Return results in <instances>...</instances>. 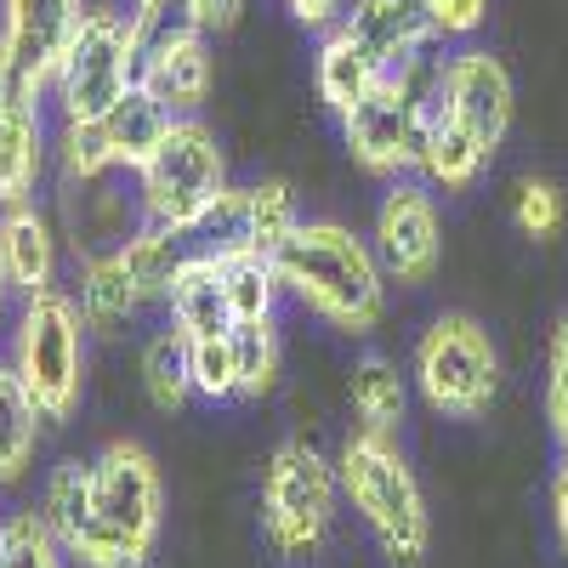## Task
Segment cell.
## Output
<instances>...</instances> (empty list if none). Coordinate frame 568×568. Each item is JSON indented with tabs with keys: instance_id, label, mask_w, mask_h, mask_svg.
<instances>
[{
	"instance_id": "cell-10",
	"label": "cell",
	"mask_w": 568,
	"mask_h": 568,
	"mask_svg": "<svg viewBox=\"0 0 568 568\" xmlns=\"http://www.w3.org/2000/svg\"><path fill=\"white\" fill-rule=\"evenodd\" d=\"M85 12V0H0V103L52 98Z\"/></svg>"
},
{
	"instance_id": "cell-7",
	"label": "cell",
	"mask_w": 568,
	"mask_h": 568,
	"mask_svg": "<svg viewBox=\"0 0 568 568\" xmlns=\"http://www.w3.org/2000/svg\"><path fill=\"white\" fill-rule=\"evenodd\" d=\"M409 382L444 420H478L500 398V347L471 313H438L415 336Z\"/></svg>"
},
{
	"instance_id": "cell-37",
	"label": "cell",
	"mask_w": 568,
	"mask_h": 568,
	"mask_svg": "<svg viewBox=\"0 0 568 568\" xmlns=\"http://www.w3.org/2000/svg\"><path fill=\"white\" fill-rule=\"evenodd\" d=\"M187 7H194V18L205 23V34H227V29H240L251 0H187Z\"/></svg>"
},
{
	"instance_id": "cell-11",
	"label": "cell",
	"mask_w": 568,
	"mask_h": 568,
	"mask_svg": "<svg viewBox=\"0 0 568 568\" xmlns=\"http://www.w3.org/2000/svg\"><path fill=\"white\" fill-rule=\"evenodd\" d=\"M369 245L382 256L387 278L398 291H420L433 284L438 262H444V216H438V194L420 176H398L387 182L382 205L369 222Z\"/></svg>"
},
{
	"instance_id": "cell-6",
	"label": "cell",
	"mask_w": 568,
	"mask_h": 568,
	"mask_svg": "<svg viewBox=\"0 0 568 568\" xmlns=\"http://www.w3.org/2000/svg\"><path fill=\"white\" fill-rule=\"evenodd\" d=\"M342 478L336 460L313 449L307 438H284L262 478V540L278 562H313L336 529Z\"/></svg>"
},
{
	"instance_id": "cell-33",
	"label": "cell",
	"mask_w": 568,
	"mask_h": 568,
	"mask_svg": "<svg viewBox=\"0 0 568 568\" xmlns=\"http://www.w3.org/2000/svg\"><path fill=\"white\" fill-rule=\"evenodd\" d=\"M511 222H517V233H524V240H557L562 222H568V205H562V194H557V182H540V176L517 182Z\"/></svg>"
},
{
	"instance_id": "cell-28",
	"label": "cell",
	"mask_w": 568,
	"mask_h": 568,
	"mask_svg": "<svg viewBox=\"0 0 568 568\" xmlns=\"http://www.w3.org/2000/svg\"><path fill=\"white\" fill-rule=\"evenodd\" d=\"M245 205H251V251L256 256H278V245L302 227L296 187L284 176H262V182L245 187Z\"/></svg>"
},
{
	"instance_id": "cell-13",
	"label": "cell",
	"mask_w": 568,
	"mask_h": 568,
	"mask_svg": "<svg viewBox=\"0 0 568 568\" xmlns=\"http://www.w3.org/2000/svg\"><path fill=\"white\" fill-rule=\"evenodd\" d=\"M52 216L63 227V245H69L74 262L125 251V240L142 227L131 171H114L103 182H58V211Z\"/></svg>"
},
{
	"instance_id": "cell-2",
	"label": "cell",
	"mask_w": 568,
	"mask_h": 568,
	"mask_svg": "<svg viewBox=\"0 0 568 568\" xmlns=\"http://www.w3.org/2000/svg\"><path fill=\"white\" fill-rule=\"evenodd\" d=\"M284 296H296L318 324L342 336H369L387 318L393 278L375 256L369 233L336 222V216H302V227L273 256Z\"/></svg>"
},
{
	"instance_id": "cell-31",
	"label": "cell",
	"mask_w": 568,
	"mask_h": 568,
	"mask_svg": "<svg viewBox=\"0 0 568 568\" xmlns=\"http://www.w3.org/2000/svg\"><path fill=\"white\" fill-rule=\"evenodd\" d=\"M52 171L58 182H103L114 176V154H109V142L98 125H58L52 136Z\"/></svg>"
},
{
	"instance_id": "cell-1",
	"label": "cell",
	"mask_w": 568,
	"mask_h": 568,
	"mask_svg": "<svg viewBox=\"0 0 568 568\" xmlns=\"http://www.w3.org/2000/svg\"><path fill=\"white\" fill-rule=\"evenodd\" d=\"M52 535L63 540L69 562L80 568H125L154 557L165 524L160 466L136 438L103 444L98 460H58L40 484L34 506Z\"/></svg>"
},
{
	"instance_id": "cell-34",
	"label": "cell",
	"mask_w": 568,
	"mask_h": 568,
	"mask_svg": "<svg viewBox=\"0 0 568 568\" xmlns=\"http://www.w3.org/2000/svg\"><path fill=\"white\" fill-rule=\"evenodd\" d=\"M546 420H551V438L568 455V313L557 318L551 342H546Z\"/></svg>"
},
{
	"instance_id": "cell-35",
	"label": "cell",
	"mask_w": 568,
	"mask_h": 568,
	"mask_svg": "<svg viewBox=\"0 0 568 568\" xmlns=\"http://www.w3.org/2000/svg\"><path fill=\"white\" fill-rule=\"evenodd\" d=\"M426 7V18H433V34H438V45L444 40H471L484 23H489V7L495 0H420Z\"/></svg>"
},
{
	"instance_id": "cell-14",
	"label": "cell",
	"mask_w": 568,
	"mask_h": 568,
	"mask_svg": "<svg viewBox=\"0 0 568 568\" xmlns=\"http://www.w3.org/2000/svg\"><path fill=\"white\" fill-rule=\"evenodd\" d=\"M342 29L382 74H398L420 58H433V45H438L420 0H347Z\"/></svg>"
},
{
	"instance_id": "cell-36",
	"label": "cell",
	"mask_w": 568,
	"mask_h": 568,
	"mask_svg": "<svg viewBox=\"0 0 568 568\" xmlns=\"http://www.w3.org/2000/svg\"><path fill=\"white\" fill-rule=\"evenodd\" d=\"M284 12H291V18L302 23V29L324 34V29H336V23H342L347 0H284Z\"/></svg>"
},
{
	"instance_id": "cell-21",
	"label": "cell",
	"mask_w": 568,
	"mask_h": 568,
	"mask_svg": "<svg viewBox=\"0 0 568 568\" xmlns=\"http://www.w3.org/2000/svg\"><path fill=\"white\" fill-rule=\"evenodd\" d=\"M387 74L375 69L358 45L347 40V29L336 23V29H324L318 34V52H313V85H318V103L336 114V120H347L375 85H382Z\"/></svg>"
},
{
	"instance_id": "cell-19",
	"label": "cell",
	"mask_w": 568,
	"mask_h": 568,
	"mask_svg": "<svg viewBox=\"0 0 568 568\" xmlns=\"http://www.w3.org/2000/svg\"><path fill=\"white\" fill-rule=\"evenodd\" d=\"M171 324L182 329L187 342H211V336H227L233 329V313H227V291H222V262L211 251H187L176 284H171V302H165Z\"/></svg>"
},
{
	"instance_id": "cell-25",
	"label": "cell",
	"mask_w": 568,
	"mask_h": 568,
	"mask_svg": "<svg viewBox=\"0 0 568 568\" xmlns=\"http://www.w3.org/2000/svg\"><path fill=\"white\" fill-rule=\"evenodd\" d=\"M171 125H176V114H171L165 103H154L142 85L131 91L125 103L109 109V120H98V131H103V142H109V154H114L120 171H136L142 160L160 149V136H165Z\"/></svg>"
},
{
	"instance_id": "cell-22",
	"label": "cell",
	"mask_w": 568,
	"mask_h": 568,
	"mask_svg": "<svg viewBox=\"0 0 568 568\" xmlns=\"http://www.w3.org/2000/svg\"><path fill=\"white\" fill-rule=\"evenodd\" d=\"M69 296L80 302V318L91 324V336H120V329L142 313V296L131 291L120 251H114V256L74 262V291H69Z\"/></svg>"
},
{
	"instance_id": "cell-30",
	"label": "cell",
	"mask_w": 568,
	"mask_h": 568,
	"mask_svg": "<svg viewBox=\"0 0 568 568\" xmlns=\"http://www.w3.org/2000/svg\"><path fill=\"white\" fill-rule=\"evenodd\" d=\"M233 353H240V398H267L278 387V364H284L278 318L233 324Z\"/></svg>"
},
{
	"instance_id": "cell-27",
	"label": "cell",
	"mask_w": 568,
	"mask_h": 568,
	"mask_svg": "<svg viewBox=\"0 0 568 568\" xmlns=\"http://www.w3.org/2000/svg\"><path fill=\"white\" fill-rule=\"evenodd\" d=\"M222 262V291H227V313L233 324H262V318H278V302H284V284H278V267L273 256H216Z\"/></svg>"
},
{
	"instance_id": "cell-8",
	"label": "cell",
	"mask_w": 568,
	"mask_h": 568,
	"mask_svg": "<svg viewBox=\"0 0 568 568\" xmlns=\"http://www.w3.org/2000/svg\"><path fill=\"white\" fill-rule=\"evenodd\" d=\"M433 80H438V58H420V63L387 74L342 120V142H347V154L364 176H375V182L415 176L420 136H426V109H433Z\"/></svg>"
},
{
	"instance_id": "cell-20",
	"label": "cell",
	"mask_w": 568,
	"mask_h": 568,
	"mask_svg": "<svg viewBox=\"0 0 568 568\" xmlns=\"http://www.w3.org/2000/svg\"><path fill=\"white\" fill-rule=\"evenodd\" d=\"M409 393H415V382H409V369H398V358H387V353H364V358H353L347 404H353V415H358L364 433H387V438H398V433H404V420H409Z\"/></svg>"
},
{
	"instance_id": "cell-16",
	"label": "cell",
	"mask_w": 568,
	"mask_h": 568,
	"mask_svg": "<svg viewBox=\"0 0 568 568\" xmlns=\"http://www.w3.org/2000/svg\"><path fill=\"white\" fill-rule=\"evenodd\" d=\"M211 34H182L171 45H154V52L136 58V85L149 91L154 103H165L176 120H194L211 98Z\"/></svg>"
},
{
	"instance_id": "cell-29",
	"label": "cell",
	"mask_w": 568,
	"mask_h": 568,
	"mask_svg": "<svg viewBox=\"0 0 568 568\" xmlns=\"http://www.w3.org/2000/svg\"><path fill=\"white\" fill-rule=\"evenodd\" d=\"M0 568H69L63 540L34 506L0 517Z\"/></svg>"
},
{
	"instance_id": "cell-18",
	"label": "cell",
	"mask_w": 568,
	"mask_h": 568,
	"mask_svg": "<svg viewBox=\"0 0 568 568\" xmlns=\"http://www.w3.org/2000/svg\"><path fill=\"white\" fill-rule=\"evenodd\" d=\"M489 171L484 142L471 136L466 125H455L444 109H426V136H420V160L415 176L433 187V194H466L471 182Z\"/></svg>"
},
{
	"instance_id": "cell-39",
	"label": "cell",
	"mask_w": 568,
	"mask_h": 568,
	"mask_svg": "<svg viewBox=\"0 0 568 568\" xmlns=\"http://www.w3.org/2000/svg\"><path fill=\"white\" fill-rule=\"evenodd\" d=\"M12 318H18V291H12V278L0 273V342L12 336Z\"/></svg>"
},
{
	"instance_id": "cell-32",
	"label": "cell",
	"mask_w": 568,
	"mask_h": 568,
	"mask_svg": "<svg viewBox=\"0 0 568 568\" xmlns=\"http://www.w3.org/2000/svg\"><path fill=\"white\" fill-rule=\"evenodd\" d=\"M187 358H194V398L227 404L240 398V353H233V329L211 342H187Z\"/></svg>"
},
{
	"instance_id": "cell-23",
	"label": "cell",
	"mask_w": 568,
	"mask_h": 568,
	"mask_svg": "<svg viewBox=\"0 0 568 568\" xmlns=\"http://www.w3.org/2000/svg\"><path fill=\"white\" fill-rule=\"evenodd\" d=\"M40 433H45V415L29 398V387L18 382V369L0 358V489H18L34 455H40Z\"/></svg>"
},
{
	"instance_id": "cell-9",
	"label": "cell",
	"mask_w": 568,
	"mask_h": 568,
	"mask_svg": "<svg viewBox=\"0 0 568 568\" xmlns=\"http://www.w3.org/2000/svg\"><path fill=\"white\" fill-rule=\"evenodd\" d=\"M136 91V34H131V12L120 7H91L69 58L52 80V103H58V125H98L109 120L114 103H125Z\"/></svg>"
},
{
	"instance_id": "cell-24",
	"label": "cell",
	"mask_w": 568,
	"mask_h": 568,
	"mask_svg": "<svg viewBox=\"0 0 568 568\" xmlns=\"http://www.w3.org/2000/svg\"><path fill=\"white\" fill-rule=\"evenodd\" d=\"M187 251H194V245H187L182 233H165L154 222H142L125 240L120 262H125V278H131V291L142 296V307H165L171 302V284H176Z\"/></svg>"
},
{
	"instance_id": "cell-40",
	"label": "cell",
	"mask_w": 568,
	"mask_h": 568,
	"mask_svg": "<svg viewBox=\"0 0 568 568\" xmlns=\"http://www.w3.org/2000/svg\"><path fill=\"white\" fill-rule=\"evenodd\" d=\"M125 568H154V557H142V562H125Z\"/></svg>"
},
{
	"instance_id": "cell-17",
	"label": "cell",
	"mask_w": 568,
	"mask_h": 568,
	"mask_svg": "<svg viewBox=\"0 0 568 568\" xmlns=\"http://www.w3.org/2000/svg\"><path fill=\"white\" fill-rule=\"evenodd\" d=\"M45 176H52L45 103H0V211L29 205Z\"/></svg>"
},
{
	"instance_id": "cell-4",
	"label": "cell",
	"mask_w": 568,
	"mask_h": 568,
	"mask_svg": "<svg viewBox=\"0 0 568 568\" xmlns=\"http://www.w3.org/2000/svg\"><path fill=\"white\" fill-rule=\"evenodd\" d=\"M85 353H91V324L80 318V302L69 291L23 296L12 336H7V364L40 404L45 426L74 420L85 398Z\"/></svg>"
},
{
	"instance_id": "cell-26",
	"label": "cell",
	"mask_w": 568,
	"mask_h": 568,
	"mask_svg": "<svg viewBox=\"0 0 568 568\" xmlns=\"http://www.w3.org/2000/svg\"><path fill=\"white\" fill-rule=\"evenodd\" d=\"M142 393H149L154 409H182L194 398V358H187V336L176 324L154 329L149 342H142Z\"/></svg>"
},
{
	"instance_id": "cell-12",
	"label": "cell",
	"mask_w": 568,
	"mask_h": 568,
	"mask_svg": "<svg viewBox=\"0 0 568 568\" xmlns=\"http://www.w3.org/2000/svg\"><path fill=\"white\" fill-rule=\"evenodd\" d=\"M433 109H444L455 125H466L471 136L484 142V154L495 160L500 142H506V131H511V114H517L511 69H506L495 52H484V45H455V52L438 58Z\"/></svg>"
},
{
	"instance_id": "cell-38",
	"label": "cell",
	"mask_w": 568,
	"mask_h": 568,
	"mask_svg": "<svg viewBox=\"0 0 568 568\" xmlns=\"http://www.w3.org/2000/svg\"><path fill=\"white\" fill-rule=\"evenodd\" d=\"M551 535H557V546H562V557H568V455H562L557 471H551Z\"/></svg>"
},
{
	"instance_id": "cell-5",
	"label": "cell",
	"mask_w": 568,
	"mask_h": 568,
	"mask_svg": "<svg viewBox=\"0 0 568 568\" xmlns=\"http://www.w3.org/2000/svg\"><path fill=\"white\" fill-rule=\"evenodd\" d=\"M131 187H136L142 222L194 240V227L205 222V211L222 200V187H227V154H222L216 131L200 114L176 120L160 136V149L131 171Z\"/></svg>"
},
{
	"instance_id": "cell-15",
	"label": "cell",
	"mask_w": 568,
	"mask_h": 568,
	"mask_svg": "<svg viewBox=\"0 0 568 568\" xmlns=\"http://www.w3.org/2000/svg\"><path fill=\"white\" fill-rule=\"evenodd\" d=\"M63 227L45 205H7L0 211V273L12 278L18 302L23 296H45V291H63Z\"/></svg>"
},
{
	"instance_id": "cell-3",
	"label": "cell",
	"mask_w": 568,
	"mask_h": 568,
	"mask_svg": "<svg viewBox=\"0 0 568 568\" xmlns=\"http://www.w3.org/2000/svg\"><path fill=\"white\" fill-rule=\"evenodd\" d=\"M336 478H342V500L358 511V524L382 546V557L393 568H420L426 551H433V511H426L404 444L353 426L336 449Z\"/></svg>"
}]
</instances>
